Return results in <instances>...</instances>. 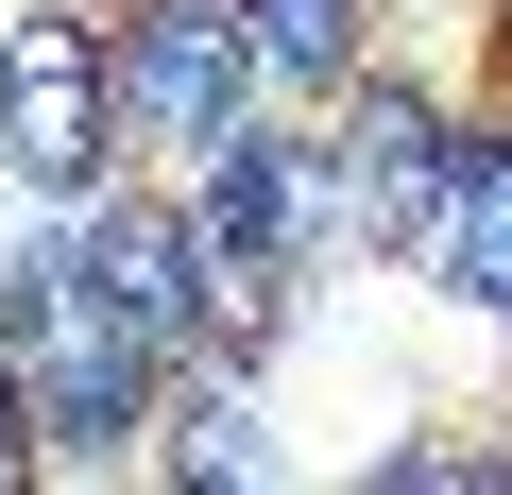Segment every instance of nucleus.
Here are the masks:
<instances>
[{
	"mask_svg": "<svg viewBox=\"0 0 512 495\" xmlns=\"http://www.w3.org/2000/svg\"><path fill=\"white\" fill-rule=\"evenodd\" d=\"M0 376H18V410H35V478H86V461H137V427H154V393H171V359L86 291V257H18V291H0Z\"/></svg>",
	"mask_w": 512,
	"mask_h": 495,
	"instance_id": "f257e3e1",
	"label": "nucleus"
},
{
	"mask_svg": "<svg viewBox=\"0 0 512 495\" xmlns=\"http://www.w3.org/2000/svg\"><path fill=\"white\" fill-rule=\"evenodd\" d=\"M325 154H342V205H359V257H410V274H427L444 188H461V103H444L427 69H359L342 120H325Z\"/></svg>",
	"mask_w": 512,
	"mask_h": 495,
	"instance_id": "39448f33",
	"label": "nucleus"
},
{
	"mask_svg": "<svg viewBox=\"0 0 512 495\" xmlns=\"http://www.w3.org/2000/svg\"><path fill=\"white\" fill-rule=\"evenodd\" d=\"M35 478V410H18V376H0V495Z\"/></svg>",
	"mask_w": 512,
	"mask_h": 495,
	"instance_id": "1a4fd4ad",
	"label": "nucleus"
},
{
	"mask_svg": "<svg viewBox=\"0 0 512 495\" xmlns=\"http://www.w3.org/2000/svg\"><path fill=\"white\" fill-rule=\"evenodd\" d=\"M103 35H120V154H171V171H188L222 120L274 103L239 0H137V18H103Z\"/></svg>",
	"mask_w": 512,
	"mask_h": 495,
	"instance_id": "20e7f679",
	"label": "nucleus"
},
{
	"mask_svg": "<svg viewBox=\"0 0 512 495\" xmlns=\"http://www.w3.org/2000/svg\"><path fill=\"white\" fill-rule=\"evenodd\" d=\"M0 171L18 188H103L120 171V35L86 0H18L0 18Z\"/></svg>",
	"mask_w": 512,
	"mask_h": 495,
	"instance_id": "7ed1b4c3",
	"label": "nucleus"
},
{
	"mask_svg": "<svg viewBox=\"0 0 512 495\" xmlns=\"http://www.w3.org/2000/svg\"><path fill=\"white\" fill-rule=\"evenodd\" d=\"M495 35H512V18H495Z\"/></svg>",
	"mask_w": 512,
	"mask_h": 495,
	"instance_id": "9d476101",
	"label": "nucleus"
},
{
	"mask_svg": "<svg viewBox=\"0 0 512 495\" xmlns=\"http://www.w3.org/2000/svg\"><path fill=\"white\" fill-rule=\"evenodd\" d=\"M171 188H188V222L222 239V257H274V274H308V291H325V274H359L342 154H325V137H291L274 103H256V120H222V137H205Z\"/></svg>",
	"mask_w": 512,
	"mask_h": 495,
	"instance_id": "f03ea898",
	"label": "nucleus"
},
{
	"mask_svg": "<svg viewBox=\"0 0 512 495\" xmlns=\"http://www.w3.org/2000/svg\"><path fill=\"white\" fill-rule=\"evenodd\" d=\"M427 274H444L478 325H512V120H461V188H444Z\"/></svg>",
	"mask_w": 512,
	"mask_h": 495,
	"instance_id": "0eeeda50",
	"label": "nucleus"
},
{
	"mask_svg": "<svg viewBox=\"0 0 512 495\" xmlns=\"http://www.w3.org/2000/svg\"><path fill=\"white\" fill-rule=\"evenodd\" d=\"M376 0H239V35H256V69H274V103H342L359 69H376Z\"/></svg>",
	"mask_w": 512,
	"mask_h": 495,
	"instance_id": "6e6552de",
	"label": "nucleus"
},
{
	"mask_svg": "<svg viewBox=\"0 0 512 495\" xmlns=\"http://www.w3.org/2000/svg\"><path fill=\"white\" fill-rule=\"evenodd\" d=\"M137 461H154V478H188V495H222V478H274V427H256V359H188V376L154 393Z\"/></svg>",
	"mask_w": 512,
	"mask_h": 495,
	"instance_id": "423d86ee",
	"label": "nucleus"
}]
</instances>
